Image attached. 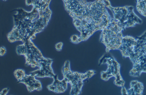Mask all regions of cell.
I'll use <instances>...</instances> for the list:
<instances>
[{
	"label": "cell",
	"instance_id": "19",
	"mask_svg": "<svg viewBox=\"0 0 146 95\" xmlns=\"http://www.w3.org/2000/svg\"><path fill=\"white\" fill-rule=\"evenodd\" d=\"M121 92L122 95H128L127 92L124 86L122 87Z\"/></svg>",
	"mask_w": 146,
	"mask_h": 95
},
{
	"label": "cell",
	"instance_id": "7",
	"mask_svg": "<svg viewBox=\"0 0 146 95\" xmlns=\"http://www.w3.org/2000/svg\"><path fill=\"white\" fill-rule=\"evenodd\" d=\"M106 7L111 10L114 19L119 22L124 29L143 23L142 20L134 12L133 6L113 7L109 5Z\"/></svg>",
	"mask_w": 146,
	"mask_h": 95
},
{
	"label": "cell",
	"instance_id": "10",
	"mask_svg": "<svg viewBox=\"0 0 146 95\" xmlns=\"http://www.w3.org/2000/svg\"><path fill=\"white\" fill-rule=\"evenodd\" d=\"M53 79L52 83L47 86L48 90L57 94L64 93L67 88L68 83L66 79L63 78L62 80H59L57 74Z\"/></svg>",
	"mask_w": 146,
	"mask_h": 95
},
{
	"label": "cell",
	"instance_id": "17",
	"mask_svg": "<svg viewBox=\"0 0 146 95\" xmlns=\"http://www.w3.org/2000/svg\"><path fill=\"white\" fill-rule=\"evenodd\" d=\"M7 52V50L3 46H1L0 49V55L1 56H4Z\"/></svg>",
	"mask_w": 146,
	"mask_h": 95
},
{
	"label": "cell",
	"instance_id": "18",
	"mask_svg": "<svg viewBox=\"0 0 146 95\" xmlns=\"http://www.w3.org/2000/svg\"><path fill=\"white\" fill-rule=\"evenodd\" d=\"M9 89L8 88H5L3 89L0 92L1 95H7L9 92Z\"/></svg>",
	"mask_w": 146,
	"mask_h": 95
},
{
	"label": "cell",
	"instance_id": "20",
	"mask_svg": "<svg viewBox=\"0 0 146 95\" xmlns=\"http://www.w3.org/2000/svg\"><path fill=\"white\" fill-rule=\"evenodd\" d=\"M25 3L26 5L29 6L31 5H32V0H25Z\"/></svg>",
	"mask_w": 146,
	"mask_h": 95
},
{
	"label": "cell",
	"instance_id": "5",
	"mask_svg": "<svg viewBox=\"0 0 146 95\" xmlns=\"http://www.w3.org/2000/svg\"><path fill=\"white\" fill-rule=\"evenodd\" d=\"M133 64L129 74L139 77L143 72H146V36L138 37L134 48L127 56Z\"/></svg>",
	"mask_w": 146,
	"mask_h": 95
},
{
	"label": "cell",
	"instance_id": "1",
	"mask_svg": "<svg viewBox=\"0 0 146 95\" xmlns=\"http://www.w3.org/2000/svg\"><path fill=\"white\" fill-rule=\"evenodd\" d=\"M62 0L74 26L80 33V42L87 40L97 31L103 30L111 19L102 0L89 2L86 0Z\"/></svg>",
	"mask_w": 146,
	"mask_h": 95
},
{
	"label": "cell",
	"instance_id": "6",
	"mask_svg": "<svg viewBox=\"0 0 146 95\" xmlns=\"http://www.w3.org/2000/svg\"><path fill=\"white\" fill-rule=\"evenodd\" d=\"M62 72L63 78L71 85L70 94L73 95L79 94L83 85V80L90 78L96 73V72L92 70H88L84 73L72 71L70 69V62L68 60L65 62L62 69Z\"/></svg>",
	"mask_w": 146,
	"mask_h": 95
},
{
	"label": "cell",
	"instance_id": "4",
	"mask_svg": "<svg viewBox=\"0 0 146 95\" xmlns=\"http://www.w3.org/2000/svg\"><path fill=\"white\" fill-rule=\"evenodd\" d=\"M124 29L119 22L111 18L108 25L102 30L100 40L106 47V51L119 50L123 36L122 31Z\"/></svg>",
	"mask_w": 146,
	"mask_h": 95
},
{
	"label": "cell",
	"instance_id": "11",
	"mask_svg": "<svg viewBox=\"0 0 146 95\" xmlns=\"http://www.w3.org/2000/svg\"><path fill=\"white\" fill-rule=\"evenodd\" d=\"M52 0H32V5L38 11L39 15L48 13H52L49 7Z\"/></svg>",
	"mask_w": 146,
	"mask_h": 95
},
{
	"label": "cell",
	"instance_id": "9",
	"mask_svg": "<svg viewBox=\"0 0 146 95\" xmlns=\"http://www.w3.org/2000/svg\"><path fill=\"white\" fill-rule=\"evenodd\" d=\"M17 82L24 84L29 92L34 90L40 91L42 88L40 82L36 79L35 77L31 74L29 75L26 74L22 80Z\"/></svg>",
	"mask_w": 146,
	"mask_h": 95
},
{
	"label": "cell",
	"instance_id": "15",
	"mask_svg": "<svg viewBox=\"0 0 146 95\" xmlns=\"http://www.w3.org/2000/svg\"><path fill=\"white\" fill-rule=\"evenodd\" d=\"M79 37L76 35H72L70 38V39L71 42L76 44L79 43Z\"/></svg>",
	"mask_w": 146,
	"mask_h": 95
},
{
	"label": "cell",
	"instance_id": "12",
	"mask_svg": "<svg viewBox=\"0 0 146 95\" xmlns=\"http://www.w3.org/2000/svg\"><path fill=\"white\" fill-rule=\"evenodd\" d=\"M130 88L127 92L128 95H142L144 86L141 82L136 80H133L130 83Z\"/></svg>",
	"mask_w": 146,
	"mask_h": 95
},
{
	"label": "cell",
	"instance_id": "3",
	"mask_svg": "<svg viewBox=\"0 0 146 95\" xmlns=\"http://www.w3.org/2000/svg\"><path fill=\"white\" fill-rule=\"evenodd\" d=\"M16 51L18 55L24 56L26 65L33 68L38 67V69L30 72V74L39 78H53L56 75L52 67L53 60L44 57L31 39L17 45Z\"/></svg>",
	"mask_w": 146,
	"mask_h": 95
},
{
	"label": "cell",
	"instance_id": "2",
	"mask_svg": "<svg viewBox=\"0 0 146 95\" xmlns=\"http://www.w3.org/2000/svg\"><path fill=\"white\" fill-rule=\"evenodd\" d=\"M14 11L16 13L13 15V26L7 35L11 43L21 41L23 43L29 39H35L36 34L41 32L47 26L52 15H39L38 10L33 6L30 11L21 7Z\"/></svg>",
	"mask_w": 146,
	"mask_h": 95
},
{
	"label": "cell",
	"instance_id": "21",
	"mask_svg": "<svg viewBox=\"0 0 146 95\" xmlns=\"http://www.w3.org/2000/svg\"><path fill=\"white\" fill-rule=\"evenodd\" d=\"M2 1H6L7 0H2Z\"/></svg>",
	"mask_w": 146,
	"mask_h": 95
},
{
	"label": "cell",
	"instance_id": "16",
	"mask_svg": "<svg viewBox=\"0 0 146 95\" xmlns=\"http://www.w3.org/2000/svg\"><path fill=\"white\" fill-rule=\"evenodd\" d=\"M63 43L62 42L57 43L55 45V47L56 50L58 51L61 50L62 49Z\"/></svg>",
	"mask_w": 146,
	"mask_h": 95
},
{
	"label": "cell",
	"instance_id": "14",
	"mask_svg": "<svg viewBox=\"0 0 146 95\" xmlns=\"http://www.w3.org/2000/svg\"><path fill=\"white\" fill-rule=\"evenodd\" d=\"M13 74L14 76L17 80V82L22 80L26 74L25 70L20 69L15 70Z\"/></svg>",
	"mask_w": 146,
	"mask_h": 95
},
{
	"label": "cell",
	"instance_id": "8",
	"mask_svg": "<svg viewBox=\"0 0 146 95\" xmlns=\"http://www.w3.org/2000/svg\"><path fill=\"white\" fill-rule=\"evenodd\" d=\"M106 64L108 65V68L106 71L101 72V78L106 81L111 78L114 77V84L118 87L124 86L125 82L120 74L119 64L113 57L107 54L103 55L99 60V65Z\"/></svg>",
	"mask_w": 146,
	"mask_h": 95
},
{
	"label": "cell",
	"instance_id": "13",
	"mask_svg": "<svg viewBox=\"0 0 146 95\" xmlns=\"http://www.w3.org/2000/svg\"><path fill=\"white\" fill-rule=\"evenodd\" d=\"M136 8L139 13L146 17V0H136Z\"/></svg>",
	"mask_w": 146,
	"mask_h": 95
}]
</instances>
